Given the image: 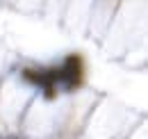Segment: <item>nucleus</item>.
Returning <instances> with one entry per match:
<instances>
[{
	"instance_id": "2",
	"label": "nucleus",
	"mask_w": 148,
	"mask_h": 139,
	"mask_svg": "<svg viewBox=\"0 0 148 139\" xmlns=\"http://www.w3.org/2000/svg\"><path fill=\"white\" fill-rule=\"evenodd\" d=\"M14 139H23V137H14Z\"/></svg>"
},
{
	"instance_id": "1",
	"label": "nucleus",
	"mask_w": 148,
	"mask_h": 139,
	"mask_svg": "<svg viewBox=\"0 0 148 139\" xmlns=\"http://www.w3.org/2000/svg\"><path fill=\"white\" fill-rule=\"evenodd\" d=\"M2 139H14V135H7V137H2Z\"/></svg>"
}]
</instances>
